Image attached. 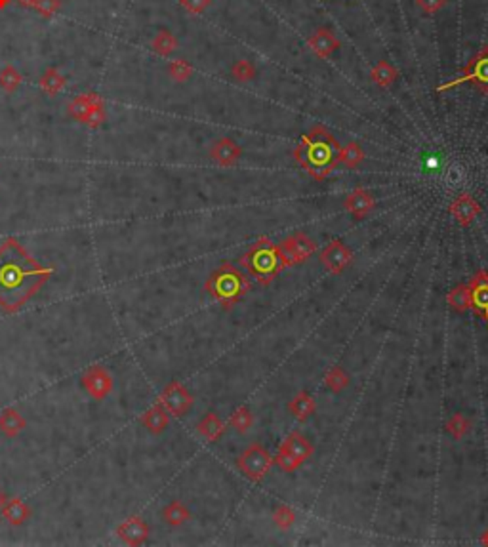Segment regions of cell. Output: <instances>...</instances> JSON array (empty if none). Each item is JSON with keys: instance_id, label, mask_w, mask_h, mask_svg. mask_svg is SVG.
I'll list each match as a JSON object with an SVG mask.
<instances>
[{"instance_id": "cell-27", "label": "cell", "mask_w": 488, "mask_h": 547, "mask_svg": "<svg viewBox=\"0 0 488 547\" xmlns=\"http://www.w3.org/2000/svg\"><path fill=\"white\" fill-rule=\"evenodd\" d=\"M370 77H372V80L378 86L389 88L391 84H395V80L399 79V71L389 61H378V63L374 65Z\"/></svg>"}, {"instance_id": "cell-20", "label": "cell", "mask_w": 488, "mask_h": 547, "mask_svg": "<svg viewBox=\"0 0 488 547\" xmlns=\"http://www.w3.org/2000/svg\"><path fill=\"white\" fill-rule=\"evenodd\" d=\"M317 410V404L313 401V396L305 393V391H300L292 396V401L288 403V412L294 416L298 422H305L307 418H311Z\"/></svg>"}, {"instance_id": "cell-35", "label": "cell", "mask_w": 488, "mask_h": 547, "mask_svg": "<svg viewBox=\"0 0 488 547\" xmlns=\"http://www.w3.org/2000/svg\"><path fill=\"white\" fill-rule=\"evenodd\" d=\"M231 77L238 82H248L256 77V67L248 59H238L231 67Z\"/></svg>"}, {"instance_id": "cell-23", "label": "cell", "mask_w": 488, "mask_h": 547, "mask_svg": "<svg viewBox=\"0 0 488 547\" xmlns=\"http://www.w3.org/2000/svg\"><path fill=\"white\" fill-rule=\"evenodd\" d=\"M25 427H27V419L15 408H8L0 414V431L4 433L8 439H15Z\"/></svg>"}, {"instance_id": "cell-38", "label": "cell", "mask_w": 488, "mask_h": 547, "mask_svg": "<svg viewBox=\"0 0 488 547\" xmlns=\"http://www.w3.org/2000/svg\"><path fill=\"white\" fill-rule=\"evenodd\" d=\"M59 8H61V2H59V0H36L35 4H33V10L38 12L43 17H52V15H56L59 12Z\"/></svg>"}, {"instance_id": "cell-15", "label": "cell", "mask_w": 488, "mask_h": 547, "mask_svg": "<svg viewBox=\"0 0 488 547\" xmlns=\"http://www.w3.org/2000/svg\"><path fill=\"white\" fill-rule=\"evenodd\" d=\"M241 155H243L241 145L235 144L231 137H220L210 147V159L214 160L215 164L225 166V168L237 164Z\"/></svg>"}, {"instance_id": "cell-36", "label": "cell", "mask_w": 488, "mask_h": 547, "mask_svg": "<svg viewBox=\"0 0 488 547\" xmlns=\"http://www.w3.org/2000/svg\"><path fill=\"white\" fill-rule=\"evenodd\" d=\"M273 463L279 465L282 471H287V473H294L296 469L302 468V461L298 460L296 456H292L288 450H284L282 447H279V452H277V456L273 458Z\"/></svg>"}, {"instance_id": "cell-25", "label": "cell", "mask_w": 488, "mask_h": 547, "mask_svg": "<svg viewBox=\"0 0 488 547\" xmlns=\"http://www.w3.org/2000/svg\"><path fill=\"white\" fill-rule=\"evenodd\" d=\"M446 303L458 313L471 311V288H469V284H458L456 288L450 290V294L446 295Z\"/></svg>"}, {"instance_id": "cell-34", "label": "cell", "mask_w": 488, "mask_h": 547, "mask_svg": "<svg viewBox=\"0 0 488 547\" xmlns=\"http://www.w3.org/2000/svg\"><path fill=\"white\" fill-rule=\"evenodd\" d=\"M296 518H298V515H296L294 509L288 507V505H279V507L273 511V523L277 525V528H280V530L292 528V525L296 523Z\"/></svg>"}, {"instance_id": "cell-1", "label": "cell", "mask_w": 488, "mask_h": 547, "mask_svg": "<svg viewBox=\"0 0 488 547\" xmlns=\"http://www.w3.org/2000/svg\"><path fill=\"white\" fill-rule=\"evenodd\" d=\"M52 273V267L38 265L17 240L4 242L0 248V305L8 311L20 309Z\"/></svg>"}, {"instance_id": "cell-21", "label": "cell", "mask_w": 488, "mask_h": 547, "mask_svg": "<svg viewBox=\"0 0 488 547\" xmlns=\"http://www.w3.org/2000/svg\"><path fill=\"white\" fill-rule=\"evenodd\" d=\"M197 433L201 435L202 439L208 440V442H215V440H220L223 435H225V424L220 419L218 414L208 412V414L197 424Z\"/></svg>"}, {"instance_id": "cell-32", "label": "cell", "mask_w": 488, "mask_h": 547, "mask_svg": "<svg viewBox=\"0 0 488 547\" xmlns=\"http://www.w3.org/2000/svg\"><path fill=\"white\" fill-rule=\"evenodd\" d=\"M22 82H23L22 72L17 71L14 65H6V67L0 71V88H2L4 92H8V94L15 92Z\"/></svg>"}, {"instance_id": "cell-8", "label": "cell", "mask_w": 488, "mask_h": 547, "mask_svg": "<svg viewBox=\"0 0 488 547\" xmlns=\"http://www.w3.org/2000/svg\"><path fill=\"white\" fill-rule=\"evenodd\" d=\"M277 246H279L280 258H282L284 267H294L300 265V263H305L317 252L315 240L309 238L302 231L287 237Z\"/></svg>"}, {"instance_id": "cell-26", "label": "cell", "mask_w": 488, "mask_h": 547, "mask_svg": "<svg viewBox=\"0 0 488 547\" xmlns=\"http://www.w3.org/2000/svg\"><path fill=\"white\" fill-rule=\"evenodd\" d=\"M363 160H365V149H363L359 144H355V141L342 147V151L337 155V166L344 164L345 168H349V170L359 168V166L363 164Z\"/></svg>"}, {"instance_id": "cell-12", "label": "cell", "mask_w": 488, "mask_h": 547, "mask_svg": "<svg viewBox=\"0 0 488 547\" xmlns=\"http://www.w3.org/2000/svg\"><path fill=\"white\" fill-rule=\"evenodd\" d=\"M467 284L471 288V311L482 317L488 326V271H477Z\"/></svg>"}, {"instance_id": "cell-40", "label": "cell", "mask_w": 488, "mask_h": 547, "mask_svg": "<svg viewBox=\"0 0 488 547\" xmlns=\"http://www.w3.org/2000/svg\"><path fill=\"white\" fill-rule=\"evenodd\" d=\"M416 2L425 14H435V12H439V10L446 4V0H416Z\"/></svg>"}, {"instance_id": "cell-3", "label": "cell", "mask_w": 488, "mask_h": 547, "mask_svg": "<svg viewBox=\"0 0 488 547\" xmlns=\"http://www.w3.org/2000/svg\"><path fill=\"white\" fill-rule=\"evenodd\" d=\"M252 288L248 275H244L243 269H238L233 263H223L212 271L208 281L204 284V290L208 292L210 298L222 305L223 309H233L244 295L248 294Z\"/></svg>"}, {"instance_id": "cell-17", "label": "cell", "mask_w": 488, "mask_h": 547, "mask_svg": "<svg viewBox=\"0 0 488 547\" xmlns=\"http://www.w3.org/2000/svg\"><path fill=\"white\" fill-rule=\"evenodd\" d=\"M340 46L342 44L330 29H317L309 36V48L315 52L319 58H330Z\"/></svg>"}, {"instance_id": "cell-14", "label": "cell", "mask_w": 488, "mask_h": 547, "mask_svg": "<svg viewBox=\"0 0 488 547\" xmlns=\"http://www.w3.org/2000/svg\"><path fill=\"white\" fill-rule=\"evenodd\" d=\"M344 208L347 210L353 217L363 219V217L368 216V214L376 208V199H374V194L370 193L368 189L357 187L345 197Z\"/></svg>"}, {"instance_id": "cell-41", "label": "cell", "mask_w": 488, "mask_h": 547, "mask_svg": "<svg viewBox=\"0 0 488 547\" xmlns=\"http://www.w3.org/2000/svg\"><path fill=\"white\" fill-rule=\"evenodd\" d=\"M15 2L23 8H33V4H35L36 0H15Z\"/></svg>"}, {"instance_id": "cell-10", "label": "cell", "mask_w": 488, "mask_h": 547, "mask_svg": "<svg viewBox=\"0 0 488 547\" xmlns=\"http://www.w3.org/2000/svg\"><path fill=\"white\" fill-rule=\"evenodd\" d=\"M82 387L88 393V396H92L96 401H103L113 393L115 382H113V376L109 374L107 368L103 367H92L88 368L86 372L80 378Z\"/></svg>"}, {"instance_id": "cell-7", "label": "cell", "mask_w": 488, "mask_h": 547, "mask_svg": "<svg viewBox=\"0 0 488 547\" xmlns=\"http://www.w3.org/2000/svg\"><path fill=\"white\" fill-rule=\"evenodd\" d=\"M237 468L241 469V473H244L246 479H250L252 483H259L273 468V456L259 442H254L238 456Z\"/></svg>"}, {"instance_id": "cell-28", "label": "cell", "mask_w": 488, "mask_h": 547, "mask_svg": "<svg viewBox=\"0 0 488 547\" xmlns=\"http://www.w3.org/2000/svg\"><path fill=\"white\" fill-rule=\"evenodd\" d=\"M162 518H165L166 525L181 526L185 525L187 521L191 518V511H189L187 505L181 504V502H170V504L162 509Z\"/></svg>"}, {"instance_id": "cell-33", "label": "cell", "mask_w": 488, "mask_h": 547, "mask_svg": "<svg viewBox=\"0 0 488 547\" xmlns=\"http://www.w3.org/2000/svg\"><path fill=\"white\" fill-rule=\"evenodd\" d=\"M446 431L456 440L464 439L467 433L471 431V419L466 418L464 414H454L452 418L446 422Z\"/></svg>"}, {"instance_id": "cell-42", "label": "cell", "mask_w": 488, "mask_h": 547, "mask_svg": "<svg viewBox=\"0 0 488 547\" xmlns=\"http://www.w3.org/2000/svg\"><path fill=\"white\" fill-rule=\"evenodd\" d=\"M6 502H8L6 494H4V492L0 490V513H2V509H4V505H6Z\"/></svg>"}, {"instance_id": "cell-39", "label": "cell", "mask_w": 488, "mask_h": 547, "mask_svg": "<svg viewBox=\"0 0 488 547\" xmlns=\"http://www.w3.org/2000/svg\"><path fill=\"white\" fill-rule=\"evenodd\" d=\"M180 4L189 14H202L212 4V0H180Z\"/></svg>"}, {"instance_id": "cell-11", "label": "cell", "mask_w": 488, "mask_h": 547, "mask_svg": "<svg viewBox=\"0 0 488 547\" xmlns=\"http://www.w3.org/2000/svg\"><path fill=\"white\" fill-rule=\"evenodd\" d=\"M319 259L328 273L340 275L353 263V252L351 248L342 240H332L321 250Z\"/></svg>"}, {"instance_id": "cell-24", "label": "cell", "mask_w": 488, "mask_h": 547, "mask_svg": "<svg viewBox=\"0 0 488 547\" xmlns=\"http://www.w3.org/2000/svg\"><path fill=\"white\" fill-rule=\"evenodd\" d=\"M38 84H40V90H43L44 94L54 98V95H58L59 92L63 90L65 84H67V80H65V77L58 71V69L50 67V69H46V71L43 72V77H40V80H38Z\"/></svg>"}, {"instance_id": "cell-4", "label": "cell", "mask_w": 488, "mask_h": 547, "mask_svg": "<svg viewBox=\"0 0 488 547\" xmlns=\"http://www.w3.org/2000/svg\"><path fill=\"white\" fill-rule=\"evenodd\" d=\"M238 263L248 271V275L259 286H269L279 277L280 271L287 269L280 258L279 246L273 245L267 237L258 238L250 246V250L241 256Z\"/></svg>"}, {"instance_id": "cell-22", "label": "cell", "mask_w": 488, "mask_h": 547, "mask_svg": "<svg viewBox=\"0 0 488 547\" xmlns=\"http://www.w3.org/2000/svg\"><path fill=\"white\" fill-rule=\"evenodd\" d=\"M0 515L12 526H22L31 518V507L20 498H12V500H8Z\"/></svg>"}, {"instance_id": "cell-29", "label": "cell", "mask_w": 488, "mask_h": 547, "mask_svg": "<svg viewBox=\"0 0 488 547\" xmlns=\"http://www.w3.org/2000/svg\"><path fill=\"white\" fill-rule=\"evenodd\" d=\"M151 46L158 56L168 58V56H172L174 52L178 50V38L168 29H160L157 35H155V38H153Z\"/></svg>"}, {"instance_id": "cell-43", "label": "cell", "mask_w": 488, "mask_h": 547, "mask_svg": "<svg viewBox=\"0 0 488 547\" xmlns=\"http://www.w3.org/2000/svg\"><path fill=\"white\" fill-rule=\"evenodd\" d=\"M10 2H12V0H0V10H4V8L10 6Z\"/></svg>"}, {"instance_id": "cell-9", "label": "cell", "mask_w": 488, "mask_h": 547, "mask_svg": "<svg viewBox=\"0 0 488 547\" xmlns=\"http://www.w3.org/2000/svg\"><path fill=\"white\" fill-rule=\"evenodd\" d=\"M158 403L165 406L170 416L181 418L193 408V395L180 382H170L158 396Z\"/></svg>"}, {"instance_id": "cell-44", "label": "cell", "mask_w": 488, "mask_h": 547, "mask_svg": "<svg viewBox=\"0 0 488 547\" xmlns=\"http://www.w3.org/2000/svg\"><path fill=\"white\" fill-rule=\"evenodd\" d=\"M481 541H482V544H485V546H488V530L481 536Z\"/></svg>"}, {"instance_id": "cell-13", "label": "cell", "mask_w": 488, "mask_h": 547, "mask_svg": "<svg viewBox=\"0 0 488 547\" xmlns=\"http://www.w3.org/2000/svg\"><path fill=\"white\" fill-rule=\"evenodd\" d=\"M116 534H119V538H121L124 544H128V546H144L147 538H149L151 530H149V525L145 523L144 518L137 517V515H132V517H128L124 523L119 525Z\"/></svg>"}, {"instance_id": "cell-19", "label": "cell", "mask_w": 488, "mask_h": 547, "mask_svg": "<svg viewBox=\"0 0 488 547\" xmlns=\"http://www.w3.org/2000/svg\"><path fill=\"white\" fill-rule=\"evenodd\" d=\"M280 447L284 448V450H288V452L292 454V456H296L298 460L302 461H307L311 456H313V452H315V448H313V445L309 442L305 437H303L302 433L298 431H292L290 435H288L287 439L282 440V445Z\"/></svg>"}, {"instance_id": "cell-37", "label": "cell", "mask_w": 488, "mask_h": 547, "mask_svg": "<svg viewBox=\"0 0 488 547\" xmlns=\"http://www.w3.org/2000/svg\"><path fill=\"white\" fill-rule=\"evenodd\" d=\"M168 72H170V77H172V80H176V82H185V80L191 79L193 67H191V63L185 61V59H176V61L168 65Z\"/></svg>"}, {"instance_id": "cell-16", "label": "cell", "mask_w": 488, "mask_h": 547, "mask_svg": "<svg viewBox=\"0 0 488 547\" xmlns=\"http://www.w3.org/2000/svg\"><path fill=\"white\" fill-rule=\"evenodd\" d=\"M481 204L471 194H459L450 204V214L462 227H469L481 214Z\"/></svg>"}, {"instance_id": "cell-6", "label": "cell", "mask_w": 488, "mask_h": 547, "mask_svg": "<svg viewBox=\"0 0 488 547\" xmlns=\"http://www.w3.org/2000/svg\"><path fill=\"white\" fill-rule=\"evenodd\" d=\"M67 111L75 121L86 124L90 128H100L107 118L105 101L98 94H82L73 98L67 105Z\"/></svg>"}, {"instance_id": "cell-5", "label": "cell", "mask_w": 488, "mask_h": 547, "mask_svg": "<svg viewBox=\"0 0 488 547\" xmlns=\"http://www.w3.org/2000/svg\"><path fill=\"white\" fill-rule=\"evenodd\" d=\"M459 84H471L475 90H479L482 94H488V44L482 46L481 50L475 54L473 58L467 61L464 71L458 79L450 80L446 84H441L437 92H446L450 88H456Z\"/></svg>"}, {"instance_id": "cell-2", "label": "cell", "mask_w": 488, "mask_h": 547, "mask_svg": "<svg viewBox=\"0 0 488 547\" xmlns=\"http://www.w3.org/2000/svg\"><path fill=\"white\" fill-rule=\"evenodd\" d=\"M342 147L332 132L323 124H315L294 149V159L317 181H324L337 168V155Z\"/></svg>"}, {"instance_id": "cell-31", "label": "cell", "mask_w": 488, "mask_h": 547, "mask_svg": "<svg viewBox=\"0 0 488 547\" xmlns=\"http://www.w3.org/2000/svg\"><path fill=\"white\" fill-rule=\"evenodd\" d=\"M252 424H254V416H252V412L248 406H238L237 410L231 414L229 425L238 433V435L248 433V429L252 427Z\"/></svg>"}, {"instance_id": "cell-18", "label": "cell", "mask_w": 488, "mask_h": 547, "mask_svg": "<svg viewBox=\"0 0 488 547\" xmlns=\"http://www.w3.org/2000/svg\"><path fill=\"white\" fill-rule=\"evenodd\" d=\"M142 424L145 425V429L151 433V435H160V433H165L166 429H168V425H170V414H168V410H166L162 404L157 403L142 416Z\"/></svg>"}, {"instance_id": "cell-30", "label": "cell", "mask_w": 488, "mask_h": 547, "mask_svg": "<svg viewBox=\"0 0 488 547\" xmlns=\"http://www.w3.org/2000/svg\"><path fill=\"white\" fill-rule=\"evenodd\" d=\"M349 383H351V378L342 367H332L324 376V385L326 389H330L332 393H342L344 389L349 387Z\"/></svg>"}]
</instances>
